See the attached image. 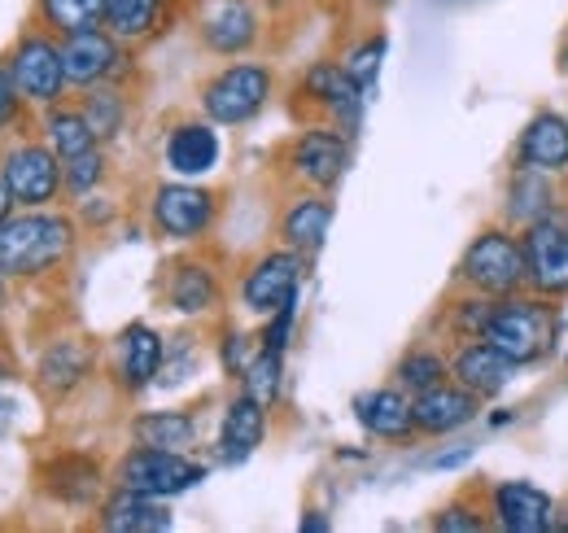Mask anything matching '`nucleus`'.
<instances>
[{
  "label": "nucleus",
  "instance_id": "nucleus-38",
  "mask_svg": "<svg viewBox=\"0 0 568 533\" xmlns=\"http://www.w3.org/2000/svg\"><path fill=\"white\" fill-rule=\"evenodd\" d=\"M490 306H495V298L490 293H473L468 289V298H459V302H450V329L459 336H481L486 329V320H490Z\"/></svg>",
  "mask_w": 568,
  "mask_h": 533
},
{
  "label": "nucleus",
  "instance_id": "nucleus-30",
  "mask_svg": "<svg viewBox=\"0 0 568 533\" xmlns=\"http://www.w3.org/2000/svg\"><path fill=\"white\" fill-rule=\"evenodd\" d=\"M171 0H105V31H114L123 44L149 40L166 22Z\"/></svg>",
  "mask_w": 568,
  "mask_h": 533
},
{
  "label": "nucleus",
  "instance_id": "nucleus-24",
  "mask_svg": "<svg viewBox=\"0 0 568 533\" xmlns=\"http://www.w3.org/2000/svg\"><path fill=\"white\" fill-rule=\"evenodd\" d=\"M44 490L67 507H92L101 499V464L92 455H58L44 464Z\"/></svg>",
  "mask_w": 568,
  "mask_h": 533
},
{
  "label": "nucleus",
  "instance_id": "nucleus-33",
  "mask_svg": "<svg viewBox=\"0 0 568 533\" xmlns=\"http://www.w3.org/2000/svg\"><path fill=\"white\" fill-rule=\"evenodd\" d=\"M79 110L88 114V123H92V132H97L101 144L114 140V135L128 128V101H123V92H119L114 83L83 88V105H79Z\"/></svg>",
  "mask_w": 568,
  "mask_h": 533
},
{
  "label": "nucleus",
  "instance_id": "nucleus-22",
  "mask_svg": "<svg viewBox=\"0 0 568 533\" xmlns=\"http://www.w3.org/2000/svg\"><path fill=\"white\" fill-rule=\"evenodd\" d=\"M97 521H101V530H110V533H158V530H171V512L162 507V499H153V494H141V490H128V485H119L110 499H101V507H97Z\"/></svg>",
  "mask_w": 568,
  "mask_h": 533
},
{
  "label": "nucleus",
  "instance_id": "nucleus-14",
  "mask_svg": "<svg viewBox=\"0 0 568 533\" xmlns=\"http://www.w3.org/2000/svg\"><path fill=\"white\" fill-rule=\"evenodd\" d=\"M490 512L503 533H547L556 530V499L534 481H498Z\"/></svg>",
  "mask_w": 568,
  "mask_h": 533
},
{
  "label": "nucleus",
  "instance_id": "nucleus-10",
  "mask_svg": "<svg viewBox=\"0 0 568 533\" xmlns=\"http://www.w3.org/2000/svg\"><path fill=\"white\" fill-rule=\"evenodd\" d=\"M62 62L74 88H97V83H114L128 70V53L114 31L92 27V31L62 36Z\"/></svg>",
  "mask_w": 568,
  "mask_h": 533
},
{
  "label": "nucleus",
  "instance_id": "nucleus-34",
  "mask_svg": "<svg viewBox=\"0 0 568 533\" xmlns=\"http://www.w3.org/2000/svg\"><path fill=\"white\" fill-rule=\"evenodd\" d=\"M40 22L58 36L105 27V0H40Z\"/></svg>",
  "mask_w": 568,
  "mask_h": 533
},
{
  "label": "nucleus",
  "instance_id": "nucleus-1",
  "mask_svg": "<svg viewBox=\"0 0 568 533\" xmlns=\"http://www.w3.org/2000/svg\"><path fill=\"white\" fill-rule=\"evenodd\" d=\"M74 219L49 205L9 214L0 223V275L4 280H40L71 259Z\"/></svg>",
  "mask_w": 568,
  "mask_h": 533
},
{
  "label": "nucleus",
  "instance_id": "nucleus-19",
  "mask_svg": "<svg viewBox=\"0 0 568 533\" xmlns=\"http://www.w3.org/2000/svg\"><path fill=\"white\" fill-rule=\"evenodd\" d=\"M267 438V406L250 394L227 402L223 411V424H219V446H214V460L219 464H245Z\"/></svg>",
  "mask_w": 568,
  "mask_h": 533
},
{
  "label": "nucleus",
  "instance_id": "nucleus-9",
  "mask_svg": "<svg viewBox=\"0 0 568 533\" xmlns=\"http://www.w3.org/2000/svg\"><path fill=\"white\" fill-rule=\"evenodd\" d=\"M302 254L297 250H272V254H263L258 263L250 266L245 275H241V306L250 311V315H276L281 306L288 302H297V289H302Z\"/></svg>",
  "mask_w": 568,
  "mask_h": 533
},
{
  "label": "nucleus",
  "instance_id": "nucleus-18",
  "mask_svg": "<svg viewBox=\"0 0 568 533\" xmlns=\"http://www.w3.org/2000/svg\"><path fill=\"white\" fill-rule=\"evenodd\" d=\"M219 132H214L211 119H184L166 132L162 144V158L166 167L180 175V180H197V175H211L219 167Z\"/></svg>",
  "mask_w": 568,
  "mask_h": 533
},
{
  "label": "nucleus",
  "instance_id": "nucleus-20",
  "mask_svg": "<svg viewBox=\"0 0 568 533\" xmlns=\"http://www.w3.org/2000/svg\"><path fill=\"white\" fill-rule=\"evenodd\" d=\"M258 40V13L250 0H214L202 18V44L219 58H241Z\"/></svg>",
  "mask_w": 568,
  "mask_h": 533
},
{
  "label": "nucleus",
  "instance_id": "nucleus-36",
  "mask_svg": "<svg viewBox=\"0 0 568 533\" xmlns=\"http://www.w3.org/2000/svg\"><path fill=\"white\" fill-rule=\"evenodd\" d=\"M62 175H67V193L71 198H92L101 189V180H105V153H101V144L88 149V153H79V158H67L62 162Z\"/></svg>",
  "mask_w": 568,
  "mask_h": 533
},
{
  "label": "nucleus",
  "instance_id": "nucleus-48",
  "mask_svg": "<svg viewBox=\"0 0 568 533\" xmlns=\"http://www.w3.org/2000/svg\"><path fill=\"white\" fill-rule=\"evenodd\" d=\"M4 376H13V372H9V363H0V381H4Z\"/></svg>",
  "mask_w": 568,
  "mask_h": 533
},
{
  "label": "nucleus",
  "instance_id": "nucleus-44",
  "mask_svg": "<svg viewBox=\"0 0 568 533\" xmlns=\"http://www.w3.org/2000/svg\"><path fill=\"white\" fill-rule=\"evenodd\" d=\"M297 530H302V533H324V530H333V521H328V516H320V512H306V516L297 521Z\"/></svg>",
  "mask_w": 568,
  "mask_h": 533
},
{
  "label": "nucleus",
  "instance_id": "nucleus-21",
  "mask_svg": "<svg viewBox=\"0 0 568 533\" xmlns=\"http://www.w3.org/2000/svg\"><path fill=\"white\" fill-rule=\"evenodd\" d=\"M355 420L363 433L381 438V442H407L416 438V415H412V394L398 385H381L355 399Z\"/></svg>",
  "mask_w": 568,
  "mask_h": 533
},
{
  "label": "nucleus",
  "instance_id": "nucleus-41",
  "mask_svg": "<svg viewBox=\"0 0 568 533\" xmlns=\"http://www.w3.org/2000/svg\"><path fill=\"white\" fill-rule=\"evenodd\" d=\"M293 320H297V302H288V306H281L276 315H267V329L258 333V341L267 345V350H288V336H293Z\"/></svg>",
  "mask_w": 568,
  "mask_h": 533
},
{
  "label": "nucleus",
  "instance_id": "nucleus-16",
  "mask_svg": "<svg viewBox=\"0 0 568 533\" xmlns=\"http://www.w3.org/2000/svg\"><path fill=\"white\" fill-rule=\"evenodd\" d=\"M412 415H416V433L446 438L481 415V399L473 390H464L459 381H442L425 394H412Z\"/></svg>",
  "mask_w": 568,
  "mask_h": 533
},
{
  "label": "nucleus",
  "instance_id": "nucleus-43",
  "mask_svg": "<svg viewBox=\"0 0 568 533\" xmlns=\"http://www.w3.org/2000/svg\"><path fill=\"white\" fill-rule=\"evenodd\" d=\"M473 455H477V446H473V442H464V446H455V451H446V455H433V460H428V467H442V472H450V467L468 464Z\"/></svg>",
  "mask_w": 568,
  "mask_h": 533
},
{
  "label": "nucleus",
  "instance_id": "nucleus-6",
  "mask_svg": "<svg viewBox=\"0 0 568 533\" xmlns=\"http://www.w3.org/2000/svg\"><path fill=\"white\" fill-rule=\"evenodd\" d=\"M119 485L128 490H141L153 499H175V494H189L193 485L206 481V464L189 460V451H158V446H132L123 460H119Z\"/></svg>",
  "mask_w": 568,
  "mask_h": 533
},
{
  "label": "nucleus",
  "instance_id": "nucleus-2",
  "mask_svg": "<svg viewBox=\"0 0 568 533\" xmlns=\"http://www.w3.org/2000/svg\"><path fill=\"white\" fill-rule=\"evenodd\" d=\"M481 336L498 345L507 359H516L520 368L529 363H542L551 350H556V336H560V315L551 302H542V293H503L490 306V320Z\"/></svg>",
  "mask_w": 568,
  "mask_h": 533
},
{
  "label": "nucleus",
  "instance_id": "nucleus-29",
  "mask_svg": "<svg viewBox=\"0 0 568 533\" xmlns=\"http://www.w3.org/2000/svg\"><path fill=\"white\" fill-rule=\"evenodd\" d=\"M132 438L141 446H158V451H193L197 420L189 411H141L132 420Z\"/></svg>",
  "mask_w": 568,
  "mask_h": 533
},
{
  "label": "nucleus",
  "instance_id": "nucleus-11",
  "mask_svg": "<svg viewBox=\"0 0 568 533\" xmlns=\"http://www.w3.org/2000/svg\"><path fill=\"white\" fill-rule=\"evenodd\" d=\"M288 162H293V175L302 184L328 193L351 171V135L333 132V128H306V132L293 140Z\"/></svg>",
  "mask_w": 568,
  "mask_h": 533
},
{
  "label": "nucleus",
  "instance_id": "nucleus-35",
  "mask_svg": "<svg viewBox=\"0 0 568 533\" xmlns=\"http://www.w3.org/2000/svg\"><path fill=\"white\" fill-rule=\"evenodd\" d=\"M241 385H245V394H250V399H258L267 411H272L276 399H281V385H284V354L281 350H267V345L258 341V354L250 359V368H245Z\"/></svg>",
  "mask_w": 568,
  "mask_h": 533
},
{
  "label": "nucleus",
  "instance_id": "nucleus-3",
  "mask_svg": "<svg viewBox=\"0 0 568 533\" xmlns=\"http://www.w3.org/2000/svg\"><path fill=\"white\" fill-rule=\"evenodd\" d=\"M455 280H459L464 289H473V293H490V298L529 289L520 237L507 232V228H481V232L468 241Z\"/></svg>",
  "mask_w": 568,
  "mask_h": 533
},
{
  "label": "nucleus",
  "instance_id": "nucleus-15",
  "mask_svg": "<svg viewBox=\"0 0 568 533\" xmlns=\"http://www.w3.org/2000/svg\"><path fill=\"white\" fill-rule=\"evenodd\" d=\"M302 97L315 101L320 110H328L346 135L358 132V123H363V97H367V92L351 79L346 67H337V62H315V67L302 74Z\"/></svg>",
  "mask_w": 568,
  "mask_h": 533
},
{
  "label": "nucleus",
  "instance_id": "nucleus-31",
  "mask_svg": "<svg viewBox=\"0 0 568 533\" xmlns=\"http://www.w3.org/2000/svg\"><path fill=\"white\" fill-rule=\"evenodd\" d=\"M44 144L67 162V158H79V153L97 149L101 140H97V132H92V123H88L83 110L49 105V114H44Z\"/></svg>",
  "mask_w": 568,
  "mask_h": 533
},
{
  "label": "nucleus",
  "instance_id": "nucleus-27",
  "mask_svg": "<svg viewBox=\"0 0 568 533\" xmlns=\"http://www.w3.org/2000/svg\"><path fill=\"white\" fill-rule=\"evenodd\" d=\"M36 372H40V394L44 399H67L71 390L83 385V376L92 372V354L79 341H53L40 354V368Z\"/></svg>",
  "mask_w": 568,
  "mask_h": 533
},
{
  "label": "nucleus",
  "instance_id": "nucleus-28",
  "mask_svg": "<svg viewBox=\"0 0 568 533\" xmlns=\"http://www.w3.org/2000/svg\"><path fill=\"white\" fill-rule=\"evenodd\" d=\"M166 302L180 315H206L219 302V280L206 263H175L166 275Z\"/></svg>",
  "mask_w": 568,
  "mask_h": 533
},
{
  "label": "nucleus",
  "instance_id": "nucleus-42",
  "mask_svg": "<svg viewBox=\"0 0 568 533\" xmlns=\"http://www.w3.org/2000/svg\"><path fill=\"white\" fill-rule=\"evenodd\" d=\"M22 92H18V79H13V70L0 67V128H9V123H18V114H22Z\"/></svg>",
  "mask_w": 568,
  "mask_h": 533
},
{
  "label": "nucleus",
  "instance_id": "nucleus-45",
  "mask_svg": "<svg viewBox=\"0 0 568 533\" xmlns=\"http://www.w3.org/2000/svg\"><path fill=\"white\" fill-rule=\"evenodd\" d=\"M13 429V402L9 399H0V438Z\"/></svg>",
  "mask_w": 568,
  "mask_h": 533
},
{
  "label": "nucleus",
  "instance_id": "nucleus-4",
  "mask_svg": "<svg viewBox=\"0 0 568 533\" xmlns=\"http://www.w3.org/2000/svg\"><path fill=\"white\" fill-rule=\"evenodd\" d=\"M272 70L258 62H236L223 67L214 79H206L202 88V110L214 128H241L250 119H258L272 101Z\"/></svg>",
  "mask_w": 568,
  "mask_h": 533
},
{
  "label": "nucleus",
  "instance_id": "nucleus-37",
  "mask_svg": "<svg viewBox=\"0 0 568 533\" xmlns=\"http://www.w3.org/2000/svg\"><path fill=\"white\" fill-rule=\"evenodd\" d=\"M385 49H389V40L376 31V36L358 40L355 49L346 53V62H342V67L351 70V79H355L363 92H372V88H376V74H381V62H385Z\"/></svg>",
  "mask_w": 568,
  "mask_h": 533
},
{
  "label": "nucleus",
  "instance_id": "nucleus-8",
  "mask_svg": "<svg viewBox=\"0 0 568 533\" xmlns=\"http://www.w3.org/2000/svg\"><path fill=\"white\" fill-rule=\"evenodd\" d=\"M9 70L18 79V92L36 105H58L67 97V62H62V44L49 36H22L9 53Z\"/></svg>",
  "mask_w": 568,
  "mask_h": 533
},
{
  "label": "nucleus",
  "instance_id": "nucleus-25",
  "mask_svg": "<svg viewBox=\"0 0 568 533\" xmlns=\"http://www.w3.org/2000/svg\"><path fill=\"white\" fill-rule=\"evenodd\" d=\"M333 228V201L324 198H297L281 214V241L288 250H297L302 259L320 254Z\"/></svg>",
  "mask_w": 568,
  "mask_h": 533
},
{
  "label": "nucleus",
  "instance_id": "nucleus-26",
  "mask_svg": "<svg viewBox=\"0 0 568 533\" xmlns=\"http://www.w3.org/2000/svg\"><path fill=\"white\" fill-rule=\"evenodd\" d=\"M503 210H507V219H511L516 228H529V223H538L542 214L560 210V201H556V175L511 167V184H507Z\"/></svg>",
  "mask_w": 568,
  "mask_h": 533
},
{
  "label": "nucleus",
  "instance_id": "nucleus-47",
  "mask_svg": "<svg viewBox=\"0 0 568 533\" xmlns=\"http://www.w3.org/2000/svg\"><path fill=\"white\" fill-rule=\"evenodd\" d=\"M560 70H568V31H565V40H560Z\"/></svg>",
  "mask_w": 568,
  "mask_h": 533
},
{
  "label": "nucleus",
  "instance_id": "nucleus-40",
  "mask_svg": "<svg viewBox=\"0 0 568 533\" xmlns=\"http://www.w3.org/2000/svg\"><path fill=\"white\" fill-rule=\"evenodd\" d=\"M433 530L437 533H481L486 530V516L468 503H446L437 516H433Z\"/></svg>",
  "mask_w": 568,
  "mask_h": 533
},
{
  "label": "nucleus",
  "instance_id": "nucleus-39",
  "mask_svg": "<svg viewBox=\"0 0 568 533\" xmlns=\"http://www.w3.org/2000/svg\"><path fill=\"white\" fill-rule=\"evenodd\" d=\"M254 354H258V341L250 333H236V329L223 336V345H219V363H223L227 376H245V368H250Z\"/></svg>",
  "mask_w": 568,
  "mask_h": 533
},
{
  "label": "nucleus",
  "instance_id": "nucleus-13",
  "mask_svg": "<svg viewBox=\"0 0 568 533\" xmlns=\"http://www.w3.org/2000/svg\"><path fill=\"white\" fill-rule=\"evenodd\" d=\"M516 372H520V363L516 359H507L498 345H490L486 336H473V341H464L459 350H455V359H450V381H459L464 390H473L477 399H498L511 381H516Z\"/></svg>",
  "mask_w": 568,
  "mask_h": 533
},
{
  "label": "nucleus",
  "instance_id": "nucleus-12",
  "mask_svg": "<svg viewBox=\"0 0 568 533\" xmlns=\"http://www.w3.org/2000/svg\"><path fill=\"white\" fill-rule=\"evenodd\" d=\"M153 223L171 241H197V237H206V228L214 223V193L202 189V184H193V180L162 184L153 193Z\"/></svg>",
  "mask_w": 568,
  "mask_h": 533
},
{
  "label": "nucleus",
  "instance_id": "nucleus-46",
  "mask_svg": "<svg viewBox=\"0 0 568 533\" xmlns=\"http://www.w3.org/2000/svg\"><path fill=\"white\" fill-rule=\"evenodd\" d=\"M9 210H13V198H9V189H4V180H0V223L9 219Z\"/></svg>",
  "mask_w": 568,
  "mask_h": 533
},
{
  "label": "nucleus",
  "instance_id": "nucleus-23",
  "mask_svg": "<svg viewBox=\"0 0 568 533\" xmlns=\"http://www.w3.org/2000/svg\"><path fill=\"white\" fill-rule=\"evenodd\" d=\"M162 359H166L162 336L149 324H128L119 336V381H123V390H132V394L149 390L162 376Z\"/></svg>",
  "mask_w": 568,
  "mask_h": 533
},
{
  "label": "nucleus",
  "instance_id": "nucleus-32",
  "mask_svg": "<svg viewBox=\"0 0 568 533\" xmlns=\"http://www.w3.org/2000/svg\"><path fill=\"white\" fill-rule=\"evenodd\" d=\"M442 381H450V359L442 350H433V345L407 350L398 359V368H394V385L407 390V394H425V390L442 385Z\"/></svg>",
  "mask_w": 568,
  "mask_h": 533
},
{
  "label": "nucleus",
  "instance_id": "nucleus-17",
  "mask_svg": "<svg viewBox=\"0 0 568 533\" xmlns=\"http://www.w3.org/2000/svg\"><path fill=\"white\" fill-rule=\"evenodd\" d=\"M525 171H542V175H565L568 171V119L560 110H538L525 132L516 140V162Z\"/></svg>",
  "mask_w": 568,
  "mask_h": 533
},
{
  "label": "nucleus",
  "instance_id": "nucleus-7",
  "mask_svg": "<svg viewBox=\"0 0 568 533\" xmlns=\"http://www.w3.org/2000/svg\"><path fill=\"white\" fill-rule=\"evenodd\" d=\"M525 245V275L529 289L542 298H565L568 293V205L542 214L538 223L520 228Z\"/></svg>",
  "mask_w": 568,
  "mask_h": 533
},
{
  "label": "nucleus",
  "instance_id": "nucleus-49",
  "mask_svg": "<svg viewBox=\"0 0 568 533\" xmlns=\"http://www.w3.org/2000/svg\"><path fill=\"white\" fill-rule=\"evenodd\" d=\"M0 280H4V275H0ZM0 311H4V284H0Z\"/></svg>",
  "mask_w": 568,
  "mask_h": 533
},
{
  "label": "nucleus",
  "instance_id": "nucleus-5",
  "mask_svg": "<svg viewBox=\"0 0 568 533\" xmlns=\"http://www.w3.org/2000/svg\"><path fill=\"white\" fill-rule=\"evenodd\" d=\"M0 180H4L13 205H22V210L53 205V201L67 193L62 158L44 140H22V144L4 149L0 153Z\"/></svg>",
  "mask_w": 568,
  "mask_h": 533
}]
</instances>
